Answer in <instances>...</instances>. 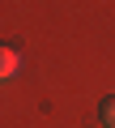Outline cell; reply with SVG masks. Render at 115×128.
Instances as JSON below:
<instances>
[{
  "instance_id": "1",
  "label": "cell",
  "mask_w": 115,
  "mask_h": 128,
  "mask_svg": "<svg viewBox=\"0 0 115 128\" xmlns=\"http://www.w3.org/2000/svg\"><path fill=\"white\" fill-rule=\"evenodd\" d=\"M17 64H21L17 47H9V43H0V81H4V77H13V73H17Z\"/></svg>"
},
{
  "instance_id": "2",
  "label": "cell",
  "mask_w": 115,
  "mask_h": 128,
  "mask_svg": "<svg viewBox=\"0 0 115 128\" xmlns=\"http://www.w3.org/2000/svg\"><path fill=\"white\" fill-rule=\"evenodd\" d=\"M98 120H102L107 128H115V94H111V98H102V107H98Z\"/></svg>"
}]
</instances>
